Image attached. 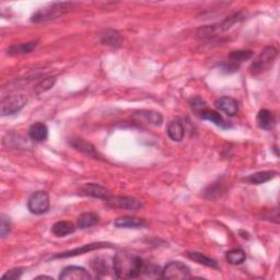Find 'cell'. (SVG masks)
Returning a JSON list of instances; mask_svg holds the SVG:
<instances>
[{"label": "cell", "mask_w": 280, "mask_h": 280, "mask_svg": "<svg viewBox=\"0 0 280 280\" xmlns=\"http://www.w3.org/2000/svg\"><path fill=\"white\" fill-rule=\"evenodd\" d=\"M75 8V3L72 2H54L50 3L46 7L37 10L35 13L32 15L31 21L38 23V22H45L49 20H54L59 18L60 15L67 13L68 11Z\"/></svg>", "instance_id": "7a4b0ae2"}, {"label": "cell", "mask_w": 280, "mask_h": 280, "mask_svg": "<svg viewBox=\"0 0 280 280\" xmlns=\"http://www.w3.org/2000/svg\"><path fill=\"white\" fill-rule=\"evenodd\" d=\"M168 135L173 141L178 142L182 141L184 138V126L179 119H175V121H172L169 124Z\"/></svg>", "instance_id": "44dd1931"}, {"label": "cell", "mask_w": 280, "mask_h": 280, "mask_svg": "<svg viewBox=\"0 0 280 280\" xmlns=\"http://www.w3.org/2000/svg\"><path fill=\"white\" fill-rule=\"evenodd\" d=\"M227 261L230 263L232 265H240L247 259V255H245V252L241 249H233L229 252H227L226 254Z\"/></svg>", "instance_id": "d4e9b609"}, {"label": "cell", "mask_w": 280, "mask_h": 280, "mask_svg": "<svg viewBox=\"0 0 280 280\" xmlns=\"http://www.w3.org/2000/svg\"><path fill=\"white\" fill-rule=\"evenodd\" d=\"M276 175L277 172H275V171H261V172H257L255 174L248 176V178L243 179V181L253 185H261L268 181L273 180Z\"/></svg>", "instance_id": "e0dca14e"}, {"label": "cell", "mask_w": 280, "mask_h": 280, "mask_svg": "<svg viewBox=\"0 0 280 280\" xmlns=\"http://www.w3.org/2000/svg\"><path fill=\"white\" fill-rule=\"evenodd\" d=\"M11 230V222L9 217L2 215L1 216V226H0V234H1V238L4 239L8 236Z\"/></svg>", "instance_id": "f1b7e54d"}, {"label": "cell", "mask_w": 280, "mask_h": 280, "mask_svg": "<svg viewBox=\"0 0 280 280\" xmlns=\"http://www.w3.org/2000/svg\"><path fill=\"white\" fill-rule=\"evenodd\" d=\"M37 43L36 42H28V43H22L18 45H13V46H10L7 51L8 55L11 56H18V55H25L30 54L32 51L36 48Z\"/></svg>", "instance_id": "ffe728a7"}, {"label": "cell", "mask_w": 280, "mask_h": 280, "mask_svg": "<svg viewBox=\"0 0 280 280\" xmlns=\"http://www.w3.org/2000/svg\"><path fill=\"white\" fill-rule=\"evenodd\" d=\"M278 51L274 46H267L262 50V53L256 57L250 66V71L252 75L257 76L261 73L270 70L277 58Z\"/></svg>", "instance_id": "3957f363"}, {"label": "cell", "mask_w": 280, "mask_h": 280, "mask_svg": "<svg viewBox=\"0 0 280 280\" xmlns=\"http://www.w3.org/2000/svg\"><path fill=\"white\" fill-rule=\"evenodd\" d=\"M137 116H139L141 119H145L146 123L154 125V126H160L163 121L161 114L152 111H141L137 114Z\"/></svg>", "instance_id": "cb8c5ba5"}, {"label": "cell", "mask_w": 280, "mask_h": 280, "mask_svg": "<svg viewBox=\"0 0 280 280\" xmlns=\"http://www.w3.org/2000/svg\"><path fill=\"white\" fill-rule=\"evenodd\" d=\"M36 279H51V278L47 277V276H38V277H36Z\"/></svg>", "instance_id": "1f68e13d"}, {"label": "cell", "mask_w": 280, "mask_h": 280, "mask_svg": "<svg viewBox=\"0 0 280 280\" xmlns=\"http://www.w3.org/2000/svg\"><path fill=\"white\" fill-rule=\"evenodd\" d=\"M117 228H127V229H138V228L146 227V221L144 219L136 218V217H119L114 222Z\"/></svg>", "instance_id": "5bb4252c"}, {"label": "cell", "mask_w": 280, "mask_h": 280, "mask_svg": "<svg viewBox=\"0 0 280 280\" xmlns=\"http://www.w3.org/2000/svg\"><path fill=\"white\" fill-rule=\"evenodd\" d=\"M76 231V227L72 222L69 221H58L51 227V232H53L57 238H62Z\"/></svg>", "instance_id": "ac0fdd59"}, {"label": "cell", "mask_w": 280, "mask_h": 280, "mask_svg": "<svg viewBox=\"0 0 280 280\" xmlns=\"http://www.w3.org/2000/svg\"><path fill=\"white\" fill-rule=\"evenodd\" d=\"M162 278L168 280H181L192 278L190 267L181 262H170L163 268Z\"/></svg>", "instance_id": "5b68a950"}, {"label": "cell", "mask_w": 280, "mask_h": 280, "mask_svg": "<svg viewBox=\"0 0 280 280\" xmlns=\"http://www.w3.org/2000/svg\"><path fill=\"white\" fill-rule=\"evenodd\" d=\"M101 41L110 46H119L122 43V38L116 31H107L102 35Z\"/></svg>", "instance_id": "484cf974"}, {"label": "cell", "mask_w": 280, "mask_h": 280, "mask_svg": "<svg viewBox=\"0 0 280 280\" xmlns=\"http://www.w3.org/2000/svg\"><path fill=\"white\" fill-rule=\"evenodd\" d=\"M256 122L260 128L265 130H271L276 124L275 114L268 110H261L259 114H257Z\"/></svg>", "instance_id": "4fadbf2b"}, {"label": "cell", "mask_w": 280, "mask_h": 280, "mask_svg": "<svg viewBox=\"0 0 280 280\" xmlns=\"http://www.w3.org/2000/svg\"><path fill=\"white\" fill-rule=\"evenodd\" d=\"M106 205L112 208H119V209H128V210H138L142 208V203L139 199H136L134 197H126V196H116V197H108L105 201Z\"/></svg>", "instance_id": "52a82bcc"}, {"label": "cell", "mask_w": 280, "mask_h": 280, "mask_svg": "<svg viewBox=\"0 0 280 280\" xmlns=\"http://www.w3.org/2000/svg\"><path fill=\"white\" fill-rule=\"evenodd\" d=\"M199 117L202 119H206V121H209L211 123H214L217 126L224 129H228L230 127L229 123H228L226 119L222 117L221 114H219L218 112L213 111V110H207L205 108L202 112H199Z\"/></svg>", "instance_id": "7c38bea8"}, {"label": "cell", "mask_w": 280, "mask_h": 280, "mask_svg": "<svg viewBox=\"0 0 280 280\" xmlns=\"http://www.w3.org/2000/svg\"><path fill=\"white\" fill-rule=\"evenodd\" d=\"M187 257L190 260L194 261L198 263V264L204 265V266H207L210 268H215V270H218L219 266H218V263H217L215 260L210 259V257L206 256L203 253H199V252H188L187 253Z\"/></svg>", "instance_id": "7402d4cb"}, {"label": "cell", "mask_w": 280, "mask_h": 280, "mask_svg": "<svg viewBox=\"0 0 280 280\" xmlns=\"http://www.w3.org/2000/svg\"><path fill=\"white\" fill-rule=\"evenodd\" d=\"M191 107L193 108L194 111L199 113V112H202L203 110H205L206 108V103L205 101L202 99V98H198V96H195V98H193L191 100Z\"/></svg>", "instance_id": "f546056e"}, {"label": "cell", "mask_w": 280, "mask_h": 280, "mask_svg": "<svg viewBox=\"0 0 280 280\" xmlns=\"http://www.w3.org/2000/svg\"><path fill=\"white\" fill-rule=\"evenodd\" d=\"M28 136L32 140L36 142L45 141L48 136V128L43 123H35L28 128Z\"/></svg>", "instance_id": "2e32d148"}, {"label": "cell", "mask_w": 280, "mask_h": 280, "mask_svg": "<svg viewBox=\"0 0 280 280\" xmlns=\"http://www.w3.org/2000/svg\"><path fill=\"white\" fill-rule=\"evenodd\" d=\"M55 83H56V78L55 77H48L46 79H44L35 87V92L37 94L46 92V91H48L50 88L54 87Z\"/></svg>", "instance_id": "4316f807"}, {"label": "cell", "mask_w": 280, "mask_h": 280, "mask_svg": "<svg viewBox=\"0 0 280 280\" xmlns=\"http://www.w3.org/2000/svg\"><path fill=\"white\" fill-rule=\"evenodd\" d=\"M100 220L99 216L94 213H84L78 218V228L81 230L89 229V228L95 226Z\"/></svg>", "instance_id": "603a6c76"}, {"label": "cell", "mask_w": 280, "mask_h": 280, "mask_svg": "<svg viewBox=\"0 0 280 280\" xmlns=\"http://www.w3.org/2000/svg\"><path fill=\"white\" fill-rule=\"evenodd\" d=\"M69 144L71 147L75 148V149L83 152L84 154H88V156L93 158L98 157V152H96L95 148L88 141L80 138H76V139H70Z\"/></svg>", "instance_id": "d6986e66"}, {"label": "cell", "mask_w": 280, "mask_h": 280, "mask_svg": "<svg viewBox=\"0 0 280 280\" xmlns=\"http://www.w3.org/2000/svg\"><path fill=\"white\" fill-rule=\"evenodd\" d=\"M27 208L34 215H43L49 209V196L46 192L38 191L28 198Z\"/></svg>", "instance_id": "8992f818"}, {"label": "cell", "mask_w": 280, "mask_h": 280, "mask_svg": "<svg viewBox=\"0 0 280 280\" xmlns=\"http://www.w3.org/2000/svg\"><path fill=\"white\" fill-rule=\"evenodd\" d=\"M79 194L82 196H90L99 199H106L110 197V192L104 186H101L95 183H88L79 188Z\"/></svg>", "instance_id": "ba28073f"}, {"label": "cell", "mask_w": 280, "mask_h": 280, "mask_svg": "<svg viewBox=\"0 0 280 280\" xmlns=\"http://www.w3.org/2000/svg\"><path fill=\"white\" fill-rule=\"evenodd\" d=\"M90 274L82 267L68 266L61 271L59 279L61 280H88L91 279Z\"/></svg>", "instance_id": "9c48e42d"}, {"label": "cell", "mask_w": 280, "mask_h": 280, "mask_svg": "<svg viewBox=\"0 0 280 280\" xmlns=\"http://www.w3.org/2000/svg\"><path fill=\"white\" fill-rule=\"evenodd\" d=\"M91 265H92L95 273L106 274V272H108L107 262L104 259H101V257H96V259L94 260V263H92Z\"/></svg>", "instance_id": "83f0119b"}, {"label": "cell", "mask_w": 280, "mask_h": 280, "mask_svg": "<svg viewBox=\"0 0 280 280\" xmlns=\"http://www.w3.org/2000/svg\"><path fill=\"white\" fill-rule=\"evenodd\" d=\"M253 56V53L251 50H237V51H232V53L229 55V65H228V68L230 70L234 71L236 69H238L240 64H242L243 61L249 60L251 57Z\"/></svg>", "instance_id": "9a60e30c"}, {"label": "cell", "mask_w": 280, "mask_h": 280, "mask_svg": "<svg viewBox=\"0 0 280 280\" xmlns=\"http://www.w3.org/2000/svg\"><path fill=\"white\" fill-rule=\"evenodd\" d=\"M22 274H23L22 268H14V270L5 273L2 276V279H19L22 276Z\"/></svg>", "instance_id": "4dcf8cb0"}, {"label": "cell", "mask_w": 280, "mask_h": 280, "mask_svg": "<svg viewBox=\"0 0 280 280\" xmlns=\"http://www.w3.org/2000/svg\"><path fill=\"white\" fill-rule=\"evenodd\" d=\"M144 266V261L138 255L129 252H119L113 259L114 273L119 279L137 278Z\"/></svg>", "instance_id": "6da1fadb"}, {"label": "cell", "mask_w": 280, "mask_h": 280, "mask_svg": "<svg viewBox=\"0 0 280 280\" xmlns=\"http://www.w3.org/2000/svg\"><path fill=\"white\" fill-rule=\"evenodd\" d=\"M26 103L27 99L24 94H11L1 101V115L10 116L19 113L26 105Z\"/></svg>", "instance_id": "277c9868"}, {"label": "cell", "mask_w": 280, "mask_h": 280, "mask_svg": "<svg viewBox=\"0 0 280 280\" xmlns=\"http://www.w3.org/2000/svg\"><path fill=\"white\" fill-rule=\"evenodd\" d=\"M215 105L219 111L226 113L229 116H234L239 111L237 100L230 98V96H222L215 102Z\"/></svg>", "instance_id": "8fae6325"}, {"label": "cell", "mask_w": 280, "mask_h": 280, "mask_svg": "<svg viewBox=\"0 0 280 280\" xmlns=\"http://www.w3.org/2000/svg\"><path fill=\"white\" fill-rule=\"evenodd\" d=\"M106 248H112V244L103 243V242L87 244V245H83V247H81V248H77V249H73L71 251H68V252H64V253H60L58 255H55L54 259H66V257L81 255L83 253L91 252V251L99 250V249H106Z\"/></svg>", "instance_id": "30bf717a"}]
</instances>
